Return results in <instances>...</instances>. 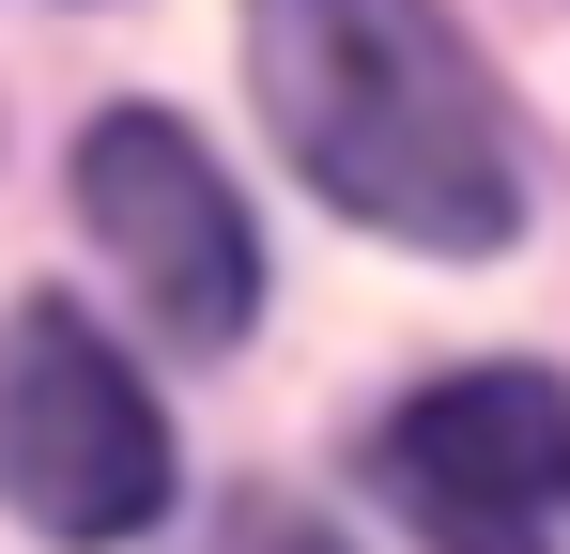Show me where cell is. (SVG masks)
<instances>
[{"label":"cell","mask_w":570,"mask_h":554,"mask_svg":"<svg viewBox=\"0 0 570 554\" xmlns=\"http://www.w3.org/2000/svg\"><path fill=\"white\" fill-rule=\"evenodd\" d=\"M0 508L62 554H124V540L170 524V416H155V385L47 293L0 324Z\"/></svg>","instance_id":"cell-2"},{"label":"cell","mask_w":570,"mask_h":554,"mask_svg":"<svg viewBox=\"0 0 570 554\" xmlns=\"http://www.w3.org/2000/svg\"><path fill=\"white\" fill-rule=\"evenodd\" d=\"M200 554H355L340 524H308V508H278V493H247V508H216V540Z\"/></svg>","instance_id":"cell-5"},{"label":"cell","mask_w":570,"mask_h":554,"mask_svg":"<svg viewBox=\"0 0 570 554\" xmlns=\"http://www.w3.org/2000/svg\"><path fill=\"white\" fill-rule=\"evenodd\" d=\"M371 462L432 554H556L570 540V385L524 355L416 385Z\"/></svg>","instance_id":"cell-3"},{"label":"cell","mask_w":570,"mask_h":554,"mask_svg":"<svg viewBox=\"0 0 570 554\" xmlns=\"http://www.w3.org/2000/svg\"><path fill=\"white\" fill-rule=\"evenodd\" d=\"M247 92L308 200H340L385 247L493 263L524 231L509 92L448 31V0H247Z\"/></svg>","instance_id":"cell-1"},{"label":"cell","mask_w":570,"mask_h":554,"mask_svg":"<svg viewBox=\"0 0 570 554\" xmlns=\"http://www.w3.org/2000/svg\"><path fill=\"white\" fill-rule=\"evenodd\" d=\"M78 216H94V247L124 263V293L155 308V339H186V355H232L247 339L263 247H247L232 170L200 155L170 108H108L94 139H78Z\"/></svg>","instance_id":"cell-4"}]
</instances>
